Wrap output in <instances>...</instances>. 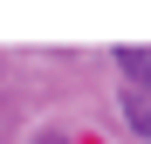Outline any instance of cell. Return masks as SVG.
<instances>
[{
    "mask_svg": "<svg viewBox=\"0 0 151 144\" xmlns=\"http://www.w3.org/2000/svg\"><path fill=\"white\" fill-rule=\"evenodd\" d=\"M117 69H124L131 82H144V96H151V48H124V55H117Z\"/></svg>",
    "mask_w": 151,
    "mask_h": 144,
    "instance_id": "1",
    "label": "cell"
}]
</instances>
